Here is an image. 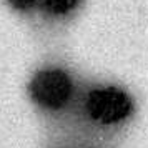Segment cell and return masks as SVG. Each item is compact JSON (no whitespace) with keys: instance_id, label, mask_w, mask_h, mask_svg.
<instances>
[{"instance_id":"cell-3","label":"cell","mask_w":148,"mask_h":148,"mask_svg":"<svg viewBox=\"0 0 148 148\" xmlns=\"http://www.w3.org/2000/svg\"><path fill=\"white\" fill-rule=\"evenodd\" d=\"M80 2L82 0H38V8L47 15L62 17L73 12L80 5Z\"/></svg>"},{"instance_id":"cell-1","label":"cell","mask_w":148,"mask_h":148,"mask_svg":"<svg viewBox=\"0 0 148 148\" xmlns=\"http://www.w3.org/2000/svg\"><path fill=\"white\" fill-rule=\"evenodd\" d=\"M28 93L38 107L45 110H60L73 93V82L67 72L58 68L40 70L30 82Z\"/></svg>"},{"instance_id":"cell-4","label":"cell","mask_w":148,"mask_h":148,"mask_svg":"<svg viewBox=\"0 0 148 148\" xmlns=\"http://www.w3.org/2000/svg\"><path fill=\"white\" fill-rule=\"evenodd\" d=\"M8 5L18 12H30L32 8L38 7V0H7Z\"/></svg>"},{"instance_id":"cell-2","label":"cell","mask_w":148,"mask_h":148,"mask_svg":"<svg viewBox=\"0 0 148 148\" xmlns=\"http://www.w3.org/2000/svg\"><path fill=\"white\" fill-rule=\"evenodd\" d=\"M88 116L101 125H113L128 118L133 112V100L116 87L92 90L85 101Z\"/></svg>"}]
</instances>
